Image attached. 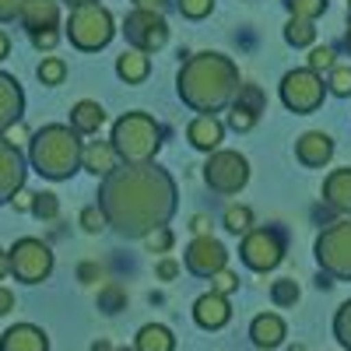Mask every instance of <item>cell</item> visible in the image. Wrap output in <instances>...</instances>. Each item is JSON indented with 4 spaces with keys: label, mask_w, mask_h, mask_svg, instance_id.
Segmentation results:
<instances>
[{
    "label": "cell",
    "mask_w": 351,
    "mask_h": 351,
    "mask_svg": "<svg viewBox=\"0 0 351 351\" xmlns=\"http://www.w3.org/2000/svg\"><path fill=\"white\" fill-rule=\"evenodd\" d=\"M102 215L123 236H148L162 228L176 211V183L158 165L112 169L102 186Z\"/></svg>",
    "instance_id": "obj_1"
},
{
    "label": "cell",
    "mask_w": 351,
    "mask_h": 351,
    "mask_svg": "<svg viewBox=\"0 0 351 351\" xmlns=\"http://www.w3.org/2000/svg\"><path fill=\"white\" fill-rule=\"evenodd\" d=\"M232 92H239V71L225 53H197L180 71V99L200 116H215Z\"/></svg>",
    "instance_id": "obj_2"
},
{
    "label": "cell",
    "mask_w": 351,
    "mask_h": 351,
    "mask_svg": "<svg viewBox=\"0 0 351 351\" xmlns=\"http://www.w3.org/2000/svg\"><path fill=\"white\" fill-rule=\"evenodd\" d=\"M32 165L46 180H67L81 165V141L71 127L49 123L32 137Z\"/></svg>",
    "instance_id": "obj_3"
},
{
    "label": "cell",
    "mask_w": 351,
    "mask_h": 351,
    "mask_svg": "<svg viewBox=\"0 0 351 351\" xmlns=\"http://www.w3.org/2000/svg\"><path fill=\"white\" fill-rule=\"evenodd\" d=\"M112 152L127 165H152V158L162 148V130L148 112H127L112 127Z\"/></svg>",
    "instance_id": "obj_4"
},
{
    "label": "cell",
    "mask_w": 351,
    "mask_h": 351,
    "mask_svg": "<svg viewBox=\"0 0 351 351\" xmlns=\"http://www.w3.org/2000/svg\"><path fill=\"white\" fill-rule=\"evenodd\" d=\"M112 14L99 4H88V8H74L71 11V21H67V36L77 49L92 53V49H102L109 46L112 39Z\"/></svg>",
    "instance_id": "obj_5"
},
{
    "label": "cell",
    "mask_w": 351,
    "mask_h": 351,
    "mask_svg": "<svg viewBox=\"0 0 351 351\" xmlns=\"http://www.w3.org/2000/svg\"><path fill=\"white\" fill-rule=\"evenodd\" d=\"M316 260L330 278H341V281L351 278V221H334L330 228L319 232Z\"/></svg>",
    "instance_id": "obj_6"
},
{
    "label": "cell",
    "mask_w": 351,
    "mask_h": 351,
    "mask_svg": "<svg viewBox=\"0 0 351 351\" xmlns=\"http://www.w3.org/2000/svg\"><path fill=\"white\" fill-rule=\"evenodd\" d=\"M8 271H11L18 281H25V285H39V281L49 278V271H53V253H49V246L39 243V239H21V243H14V250L8 253Z\"/></svg>",
    "instance_id": "obj_7"
},
{
    "label": "cell",
    "mask_w": 351,
    "mask_h": 351,
    "mask_svg": "<svg viewBox=\"0 0 351 351\" xmlns=\"http://www.w3.org/2000/svg\"><path fill=\"white\" fill-rule=\"evenodd\" d=\"M281 102L291 112L319 109V102H324V81H319V74H313L309 67L306 71H288L281 77Z\"/></svg>",
    "instance_id": "obj_8"
},
{
    "label": "cell",
    "mask_w": 351,
    "mask_h": 351,
    "mask_svg": "<svg viewBox=\"0 0 351 351\" xmlns=\"http://www.w3.org/2000/svg\"><path fill=\"white\" fill-rule=\"evenodd\" d=\"M204 180L218 193H239L250 180V165L236 152H215L208 158V165H204Z\"/></svg>",
    "instance_id": "obj_9"
},
{
    "label": "cell",
    "mask_w": 351,
    "mask_h": 351,
    "mask_svg": "<svg viewBox=\"0 0 351 351\" xmlns=\"http://www.w3.org/2000/svg\"><path fill=\"white\" fill-rule=\"evenodd\" d=\"M123 32L134 43V49L144 53V56L162 49L169 43V25H165V18L158 11H134V14H127Z\"/></svg>",
    "instance_id": "obj_10"
},
{
    "label": "cell",
    "mask_w": 351,
    "mask_h": 351,
    "mask_svg": "<svg viewBox=\"0 0 351 351\" xmlns=\"http://www.w3.org/2000/svg\"><path fill=\"white\" fill-rule=\"evenodd\" d=\"M243 253V263L253 271H274L281 256H285V246H281V236L271 228H256V232H246V239L239 246Z\"/></svg>",
    "instance_id": "obj_11"
},
{
    "label": "cell",
    "mask_w": 351,
    "mask_h": 351,
    "mask_svg": "<svg viewBox=\"0 0 351 351\" xmlns=\"http://www.w3.org/2000/svg\"><path fill=\"white\" fill-rule=\"evenodd\" d=\"M225 260H228L225 246L211 236H197L186 250V267L200 278H215L218 271H225Z\"/></svg>",
    "instance_id": "obj_12"
},
{
    "label": "cell",
    "mask_w": 351,
    "mask_h": 351,
    "mask_svg": "<svg viewBox=\"0 0 351 351\" xmlns=\"http://www.w3.org/2000/svg\"><path fill=\"white\" fill-rule=\"evenodd\" d=\"M25 183V165H21V155L14 152V144L0 141V200H8L21 190Z\"/></svg>",
    "instance_id": "obj_13"
},
{
    "label": "cell",
    "mask_w": 351,
    "mask_h": 351,
    "mask_svg": "<svg viewBox=\"0 0 351 351\" xmlns=\"http://www.w3.org/2000/svg\"><path fill=\"white\" fill-rule=\"evenodd\" d=\"M228 316H232V306L225 295H215V291H208V295H200L193 302V319H197V327L204 330H218L228 324Z\"/></svg>",
    "instance_id": "obj_14"
},
{
    "label": "cell",
    "mask_w": 351,
    "mask_h": 351,
    "mask_svg": "<svg viewBox=\"0 0 351 351\" xmlns=\"http://www.w3.org/2000/svg\"><path fill=\"white\" fill-rule=\"evenodd\" d=\"M295 155H299V162H302V165L319 169V165H327V162H330V155H334V141H330L324 130H309V134H302V137H299Z\"/></svg>",
    "instance_id": "obj_15"
},
{
    "label": "cell",
    "mask_w": 351,
    "mask_h": 351,
    "mask_svg": "<svg viewBox=\"0 0 351 351\" xmlns=\"http://www.w3.org/2000/svg\"><path fill=\"white\" fill-rule=\"evenodd\" d=\"M0 351H49V341L39 327L32 324H18L0 337Z\"/></svg>",
    "instance_id": "obj_16"
},
{
    "label": "cell",
    "mask_w": 351,
    "mask_h": 351,
    "mask_svg": "<svg viewBox=\"0 0 351 351\" xmlns=\"http://www.w3.org/2000/svg\"><path fill=\"white\" fill-rule=\"evenodd\" d=\"M56 18H60V8H56V0H25L21 8V21L28 32H49V28L56 25Z\"/></svg>",
    "instance_id": "obj_17"
},
{
    "label": "cell",
    "mask_w": 351,
    "mask_h": 351,
    "mask_svg": "<svg viewBox=\"0 0 351 351\" xmlns=\"http://www.w3.org/2000/svg\"><path fill=\"white\" fill-rule=\"evenodd\" d=\"M221 134H225V127L215 120V116H197V120L186 127L190 144H193V148H200V152H218Z\"/></svg>",
    "instance_id": "obj_18"
},
{
    "label": "cell",
    "mask_w": 351,
    "mask_h": 351,
    "mask_svg": "<svg viewBox=\"0 0 351 351\" xmlns=\"http://www.w3.org/2000/svg\"><path fill=\"white\" fill-rule=\"evenodd\" d=\"M250 337L256 348H278L285 341V319L274 313H260L250 324Z\"/></svg>",
    "instance_id": "obj_19"
},
{
    "label": "cell",
    "mask_w": 351,
    "mask_h": 351,
    "mask_svg": "<svg viewBox=\"0 0 351 351\" xmlns=\"http://www.w3.org/2000/svg\"><path fill=\"white\" fill-rule=\"evenodd\" d=\"M21 120V88L14 77L0 74V127H11Z\"/></svg>",
    "instance_id": "obj_20"
},
{
    "label": "cell",
    "mask_w": 351,
    "mask_h": 351,
    "mask_svg": "<svg viewBox=\"0 0 351 351\" xmlns=\"http://www.w3.org/2000/svg\"><path fill=\"white\" fill-rule=\"evenodd\" d=\"M81 162L88 172H95V176H109L116 169V152H112V144L109 141H92L88 148H81Z\"/></svg>",
    "instance_id": "obj_21"
},
{
    "label": "cell",
    "mask_w": 351,
    "mask_h": 351,
    "mask_svg": "<svg viewBox=\"0 0 351 351\" xmlns=\"http://www.w3.org/2000/svg\"><path fill=\"white\" fill-rule=\"evenodd\" d=\"M324 197H327V204H334L337 211H351V169H337V172L327 176Z\"/></svg>",
    "instance_id": "obj_22"
},
{
    "label": "cell",
    "mask_w": 351,
    "mask_h": 351,
    "mask_svg": "<svg viewBox=\"0 0 351 351\" xmlns=\"http://www.w3.org/2000/svg\"><path fill=\"white\" fill-rule=\"evenodd\" d=\"M71 123H74V134H95L106 123V109L92 99H84L71 109Z\"/></svg>",
    "instance_id": "obj_23"
},
{
    "label": "cell",
    "mask_w": 351,
    "mask_h": 351,
    "mask_svg": "<svg viewBox=\"0 0 351 351\" xmlns=\"http://www.w3.org/2000/svg\"><path fill=\"white\" fill-rule=\"evenodd\" d=\"M172 348H176V337L162 324H144L137 330V348L134 351H172Z\"/></svg>",
    "instance_id": "obj_24"
},
{
    "label": "cell",
    "mask_w": 351,
    "mask_h": 351,
    "mask_svg": "<svg viewBox=\"0 0 351 351\" xmlns=\"http://www.w3.org/2000/svg\"><path fill=\"white\" fill-rule=\"evenodd\" d=\"M148 71H152L148 56H144V53H137V49L123 53L120 60H116V74H120L127 84H141L144 77H148Z\"/></svg>",
    "instance_id": "obj_25"
},
{
    "label": "cell",
    "mask_w": 351,
    "mask_h": 351,
    "mask_svg": "<svg viewBox=\"0 0 351 351\" xmlns=\"http://www.w3.org/2000/svg\"><path fill=\"white\" fill-rule=\"evenodd\" d=\"M99 309H102V313H120V309H127V288L116 285V281H109V285L99 291Z\"/></svg>",
    "instance_id": "obj_26"
},
{
    "label": "cell",
    "mask_w": 351,
    "mask_h": 351,
    "mask_svg": "<svg viewBox=\"0 0 351 351\" xmlns=\"http://www.w3.org/2000/svg\"><path fill=\"white\" fill-rule=\"evenodd\" d=\"M285 39H288V46H309V43L316 39V28H313V21L291 18V21L285 25Z\"/></svg>",
    "instance_id": "obj_27"
},
{
    "label": "cell",
    "mask_w": 351,
    "mask_h": 351,
    "mask_svg": "<svg viewBox=\"0 0 351 351\" xmlns=\"http://www.w3.org/2000/svg\"><path fill=\"white\" fill-rule=\"evenodd\" d=\"M291 18H302V21H316L319 14L327 11V0H285Z\"/></svg>",
    "instance_id": "obj_28"
},
{
    "label": "cell",
    "mask_w": 351,
    "mask_h": 351,
    "mask_svg": "<svg viewBox=\"0 0 351 351\" xmlns=\"http://www.w3.org/2000/svg\"><path fill=\"white\" fill-rule=\"evenodd\" d=\"M250 225H253V211L246 208V204H232V208L225 211V228L228 232H250Z\"/></svg>",
    "instance_id": "obj_29"
},
{
    "label": "cell",
    "mask_w": 351,
    "mask_h": 351,
    "mask_svg": "<svg viewBox=\"0 0 351 351\" xmlns=\"http://www.w3.org/2000/svg\"><path fill=\"white\" fill-rule=\"evenodd\" d=\"M271 299H274V306H295V302H299V285L291 281V278L274 281V288H271Z\"/></svg>",
    "instance_id": "obj_30"
},
{
    "label": "cell",
    "mask_w": 351,
    "mask_h": 351,
    "mask_svg": "<svg viewBox=\"0 0 351 351\" xmlns=\"http://www.w3.org/2000/svg\"><path fill=\"white\" fill-rule=\"evenodd\" d=\"M232 106H243V109H250L253 116H260L263 112V92L256 84H239V99L232 102Z\"/></svg>",
    "instance_id": "obj_31"
},
{
    "label": "cell",
    "mask_w": 351,
    "mask_h": 351,
    "mask_svg": "<svg viewBox=\"0 0 351 351\" xmlns=\"http://www.w3.org/2000/svg\"><path fill=\"white\" fill-rule=\"evenodd\" d=\"M334 337L351 351V302H344L337 309V316H334Z\"/></svg>",
    "instance_id": "obj_32"
},
{
    "label": "cell",
    "mask_w": 351,
    "mask_h": 351,
    "mask_svg": "<svg viewBox=\"0 0 351 351\" xmlns=\"http://www.w3.org/2000/svg\"><path fill=\"white\" fill-rule=\"evenodd\" d=\"M334 46H316L313 53H309V71L313 74H319V71H334L337 67V60H334Z\"/></svg>",
    "instance_id": "obj_33"
},
{
    "label": "cell",
    "mask_w": 351,
    "mask_h": 351,
    "mask_svg": "<svg viewBox=\"0 0 351 351\" xmlns=\"http://www.w3.org/2000/svg\"><path fill=\"white\" fill-rule=\"evenodd\" d=\"M176 4H180V14L183 18H193V21L208 18L215 11V0H176Z\"/></svg>",
    "instance_id": "obj_34"
},
{
    "label": "cell",
    "mask_w": 351,
    "mask_h": 351,
    "mask_svg": "<svg viewBox=\"0 0 351 351\" xmlns=\"http://www.w3.org/2000/svg\"><path fill=\"white\" fill-rule=\"evenodd\" d=\"M32 215H39V218H56L60 215V200H56V193H36L32 197Z\"/></svg>",
    "instance_id": "obj_35"
},
{
    "label": "cell",
    "mask_w": 351,
    "mask_h": 351,
    "mask_svg": "<svg viewBox=\"0 0 351 351\" xmlns=\"http://www.w3.org/2000/svg\"><path fill=\"white\" fill-rule=\"evenodd\" d=\"M64 74H67V64H64V60H56V56H49V60L39 64V77H43V84H60Z\"/></svg>",
    "instance_id": "obj_36"
},
{
    "label": "cell",
    "mask_w": 351,
    "mask_h": 351,
    "mask_svg": "<svg viewBox=\"0 0 351 351\" xmlns=\"http://www.w3.org/2000/svg\"><path fill=\"white\" fill-rule=\"evenodd\" d=\"M330 92L334 95H351V67H344V64H337L334 71H330Z\"/></svg>",
    "instance_id": "obj_37"
},
{
    "label": "cell",
    "mask_w": 351,
    "mask_h": 351,
    "mask_svg": "<svg viewBox=\"0 0 351 351\" xmlns=\"http://www.w3.org/2000/svg\"><path fill=\"white\" fill-rule=\"evenodd\" d=\"M144 243H148V250H152V253H165V250L172 246V232L162 225V228L148 232V236H144Z\"/></svg>",
    "instance_id": "obj_38"
},
{
    "label": "cell",
    "mask_w": 351,
    "mask_h": 351,
    "mask_svg": "<svg viewBox=\"0 0 351 351\" xmlns=\"http://www.w3.org/2000/svg\"><path fill=\"white\" fill-rule=\"evenodd\" d=\"M236 288H239V278L232 271H218L211 278V291H215V295H228V291H236Z\"/></svg>",
    "instance_id": "obj_39"
},
{
    "label": "cell",
    "mask_w": 351,
    "mask_h": 351,
    "mask_svg": "<svg viewBox=\"0 0 351 351\" xmlns=\"http://www.w3.org/2000/svg\"><path fill=\"white\" fill-rule=\"evenodd\" d=\"M253 123H256V116H253L250 109L232 106V112H228V127H232V130H250Z\"/></svg>",
    "instance_id": "obj_40"
},
{
    "label": "cell",
    "mask_w": 351,
    "mask_h": 351,
    "mask_svg": "<svg viewBox=\"0 0 351 351\" xmlns=\"http://www.w3.org/2000/svg\"><path fill=\"white\" fill-rule=\"evenodd\" d=\"M81 228H84V232H102V228H106V215H102L99 208H84V211H81Z\"/></svg>",
    "instance_id": "obj_41"
},
{
    "label": "cell",
    "mask_w": 351,
    "mask_h": 351,
    "mask_svg": "<svg viewBox=\"0 0 351 351\" xmlns=\"http://www.w3.org/2000/svg\"><path fill=\"white\" fill-rule=\"evenodd\" d=\"M155 274H158L162 281H172L176 274H180V263H176L172 256H165V260H158V267H155Z\"/></svg>",
    "instance_id": "obj_42"
},
{
    "label": "cell",
    "mask_w": 351,
    "mask_h": 351,
    "mask_svg": "<svg viewBox=\"0 0 351 351\" xmlns=\"http://www.w3.org/2000/svg\"><path fill=\"white\" fill-rule=\"evenodd\" d=\"M21 8H25V0H0V21L21 14Z\"/></svg>",
    "instance_id": "obj_43"
},
{
    "label": "cell",
    "mask_w": 351,
    "mask_h": 351,
    "mask_svg": "<svg viewBox=\"0 0 351 351\" xmlns=\"http://www.w3.org/2000/svg\"><path fill=\"white\" fill-rule=\"evenodd\" d=\"M56 39H60V36H56L53 28H49V32H36V36H32V43H36L39 49H53V46H56Z\"/></svg>",
    "instance_id": "obj_44"
},
{
    "label": "cell",
    "mask_w": 351,
    "mask_h": 351,
    "mask_svg": "<svg viewBox=\"0 0 351 351\" xmlns=\"http://www.w3.org/2000/svg\"><path fill=\"white\" fill-rule=\"evenodd\" d=\"M32 197L36 193H25V190H18L11 200H14V211H32Z\"/></svg>",
    "instance_id": "obj_45"
},
{
    "label": "cell",
    "mask_w": 351,
    "mask_h": 351,
    "mask_svg": "<svg viewBox=\"0 0 351 351\" xmlns=\"http://www.w3.org/2000/svg\"><path fill=\"white\" fill-rule=\"evenodd\" d=\"M99 274H102V271L95 267V263H81V267H77V278H81L84 285H92V281H95Z\"/></svg>",
    "instance_id": "obj_46"
},
{
    "label": "cell",
    "mask_w": 351,
    "mask_h": 351,
    "mask_svg": "<svg viewBox=\"0 0 351 351\" xmlns=\"http://www.w3.org/2000/svg\"><path fill=\"white\" fill-rule=\"evenodd\" d=\"M25 137H28L25 123H11V127H8V137H4V141H8V144H18V141H25Z\"/></svg>",
    "instance_id": "obj_47"
},
{
    "label": "cell",
    "mask_w": 351,
    "mask_h": 351,
    "mask_svg": "<svg viewBox=\"0 0 351 351\" xmlns=\"http://www.w3.org/2000/svg\"><path fill=\"white\" fill-rule=\"evenodd\" d=\"M134 4H137V11H162L169 0H134Z\"/></svg>",
    "instance_id": "obj_48"
},
{
    "label": "cell",
    "mask_w": 351,
    "mask_h": 351,
    "mask_svg": "<svg viewBox=\"0 0 351 351\" xmlns=\"http://www.w3.org/2000/svg\"><path fill=\"white\" fill-rule=\"evenodd\" d=\"M11 309H14V295H11L8 288H0V316L11 313Z\"/></svg>",
    "instance_id": "obj_49"
},
{
    "label": "cell",
    "mask_w": 351,
    "mask_h": 351,
    "mask_svg": "<svg viewBox=\"0 0 351 351\" xmlns=\"http://www.w3.org/2000/svg\"><path fill=\"white\" fill-rule=\"evenodd\" d=\"M190 228H193V232H197V236H208V228H211V225H208V218H204V215H197V218H193V225H190Z\"/></svg>",
    "instance_id": "obj_50"
},
{
    "label": "cell",
    "mask_w": 351,
    "mask_h": 351,
    "mask_svg": "<svg viewBox=\"0 0 351 351\" xmlns=\"http://www.w3.org/2000/svg\"><path fill=\"white\" fill-rule=\"evenodd\" d=\"M8 49H11V39H8L4 32H0V60H4V56H8Z\"/></svg>",
    "instance_id": "obj_51"
},
{
    "label": "cell",
    "mask_w": 351,
    "mask_h": 351,
    "mask_svg": "<svg viewBox=\"0 0 351 351\" xmlns=\"http://www.w3.org/2000/svg\"><path fill=\"white\" fill-rule=\"evenodd\" d=\"M4 278H8V253L0 250V281H4Z\"/></svg>",
    "instance_id": "obj_52"
},
{
    "label": "cell",
    "mask_w": 351,
    "mask_h": 351,
    "mask_svg": "<svg viewBox=\"0 0 351 351\" xmlns=\"http://www.w3.org/2000/svg\"><path fill=\"white\" fill-rule=\"evenodd\" d=\"M71 8H88V4H99V0H67Z\"/></svg>",
    "instance_id": "obj_53"
},
{
    "label": "cell",
    "mask_w": 351,
    "mask_h": 351,
    "mask_svg": "<svg viewBox=\"0 0 351 351\" xmlns=\"http://www.w3.org/2000/svg\"><path fill=\"white\" fill-rule=\"evenodd\" d=\"M92 351H112V344H109V341H95Z\"/></svg>",
    "instance_id": "obj_54"
},
{
    "label": "cell",
    "mask_w": 351,
    "mask_h": 351,
    "mask_svg": "<svg viewBox=\"0 0 351 351\" xmlns=\"http://www.w3.org/2000/svg\"><path fill=\"white\" fill-rule=\"evenodd\" d=\"M288 351H306V348H302V344H291V348H288Z\"/></svg>",
    "instance_id": "obj_55"
},
{
    "label": "cell",
    "mask_w": 351,
    "mask_h": 351,
    "mask_svg": "<svg viewBox=\"0 0 351 351\" xmlns=\"http://www.w3.org/2000/svg\"><path fill=\"white\" fill-rule=\"evenodd\" d=\"M348 49H351V28H348Z\"/></svg>",
    "instance_id": "obj_56"
},
{
    "label": "cell",
    "mask_w": 351,
    "mask_h": 351,
    "mask_svg": "<svg viewBox=\"0 0 351 351\" xmlns=\"http://www.w3.org/2000/svg\"><path fill=\"white\" fill-rule=\"evenodd\" d=\"M116 351H134V348H116Z\"/></svg>",
    "instance_id": "obj_57"
},
{
    "label": "cell",
    "mask_w": 351,
    "mask_h": 351,
    "mask_svg": "<svg viewBox=\"0 0 351 351\" xmlns=\"http://www.w3.org/2000/svg\"><path fill=\"white\" fill-rule=\"evenodd\" d=\"M348 8H351V0H348Z\"/></svg>",
    "instance_id": "obj_58"
}]
</instances>
